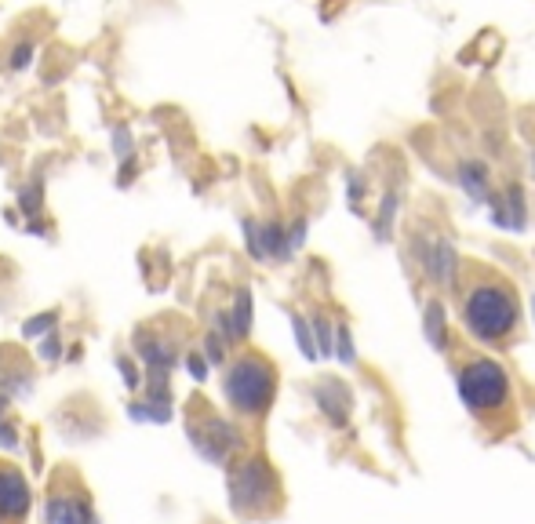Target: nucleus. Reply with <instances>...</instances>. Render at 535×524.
Listing matches in <instances>:
<instances>
[{
  "mask_svg": "<svg viewBox=\"0 0 535 524\" xmlns=\"http://www.w3.org/2000/svg\"><path fill=\"white\" fill-rule=\"evenodd\" d=\"M517 321H521V306H517V295L510 292V284L481 281L466 292L463 324L466 332L481 343H499L506 335H514Z\"/></svg>",
  "mask_w": 535,
  "mask_h": 524,
  "instance_id": "f257e3e1",
  "label": "nucleus"
},
{
  "mask_svg": "<svg viewBox=\"0 0 535 524\" xmlns=\"http://www.w3.org/2000/svg\"><path fill=\"white\" fill-rule=\"evenodd\" d=\"M223 390H226V401L241 415H263L273 404V393H277V372H273V364L266 357L244 353L241 361L230 364Z\"/></svg>",
  "mask_w": 535,
  "mask_h": 524,
  "instance_id": "f03ea898",
  "label": "nucleus"
},
{
  "mask_svg": "<svg viewBox=\"0 0 535 524\" xmlns=\"http://www.w3.org/2000/svg\"><path fill=\"white\" fill-rule=\"evenodd\" d=\"M459 397H463L466 408L477 415L495 412V408H503L506 397H510V375H506L503 364L488 361V357L470 361L463 372H459Z\"/></svg>",
  "mask_w": 535,
  "mask_h": 524,
  "instance_id": "7ed1b4c3",
  "label": "nucleus"
},
{
  "mask_svg": "<svg viewBox=\"0 0 535 524\" xmlns=\"http://www.w3.org/2000/svg\"><path fill=\"white\" fill-rule=\"evenodd\" d=\"M277 477L263 459H248L230 474V503L237 514L255 517L277 506Z\"/></svg>",
  "mask_w": 535,
  "mask_h": 524,
  "instance_id": "20e7f679",
  "label": "nucleus"
},
{
  "mask_svg": "<svg viewBox=\"0 0 535 524\" xmlns=\"http://www.w3.org/2000/svg\"><path fill=\"white\" fill-rule=\"evenodd\" d=\"M48 524H99L91 499L84 492V484H73V477H59V484L48 492V510H44Z\"/></svg>",
  "mask_w": 535,
  "mask_h": 524,
  "instance_id": "39448f33",
  "label": "nucleus"
},
{
  "mask_svg": "<svg viewBox=\"0 0 535 524\" xmlns=\"http://www.w3.org/2000/svg\"><path fill=\"white\" fill-rule=\"evenodd\" d=\"M190 437L197 444V452L212 463H226L230 452L237 448V430L230 423H223L219 415H201V423H190Z\"/></svg>",
  "mask_w": 535,
  "mask_h": 524,
  "instance_id": "423d86ee",
  "label": "nucleus"
},
{
  "mask_svg": "<svg viewBox=\"0 0 535 524\" xmlns=\"http://www.w3.org/2000/svg\"><path fill=\"white\" fill-rule=\"evenodd\" d=\"M30 514V484L11 463H0V524H22Z\"/></svg>",
  "mask_w": 535,
  "mask_h": 524,
  "instance_id": "0eeeda50",
  "label": "nucleus"
},
{
  "mask_svg": "<svg viewBox=\"0 0 535 524\" xmlns=\"http://www.w3.org/2000/svg\"><path fill=\"white\" fill-rule=\"evenodd\" d=\"M419 259H423V270L430 273V281L441 284V288H452L455 270H459V259H455L452 241L437 237V241H430V248H423V252H419Z\"/></svg>",
  "mask_w": 535,
  "mask_h": 524,
  "instance_id": "6e6552de",
  "label": "nucleus"
},
{
  "mask_svg": "<svg viewBox=\"0 0 535 524\" xmlns=\"http://www.w3.org/2000/svg\"><path fill=\"white\" fill-rule=\"evenodd\" d=\"M492 222H495V226H503V230H514V233H521L528 226L525 190H521L517 182H514V186H506V201H495Z\"/></svg>",
  "mask_w": 535,
  "mask_h": 524,
  "instance_id": "1a4fd4ad",
  "label": "nucleus"
},
{
  "mask_svg": "<svg viewBox=\"0 0 535 524\" xmlns=\"http://www.w3.org/2000/svg\"><path fill=\"white\" fill-rule=\"evenodd\" d=\"M317 404H321V412L328 415V423L332 426H343L346 419H350V390H346L343 383H335V379H328V383L317 386Z\"/></svg>",
  "mask_w": 535,
  "mask_h": 524,
  "instance_id": "9d476101",
  "label": "nucleus"
},
{
  "mask_svg": "<svg viewBox=\"0 0 535 524\" xmlns=\"http://www.w3.org/2000/svg\"><path fill=\"white\" fill-rule=\"evenodd\" d=\"M459 186L466 190V197L474 204H488V172L481 161H463L459 164Z\"/></svg>",
  "mask_w": 535,
  "mask_h": 524,
  "instance_id": "9b49d317",
  "label": "nucleus"
},
{
  "mask_svg": "<svg viewBox=\"0 0 535 524\" xmlns=\"http://www.w3.org/2000/svg\"><path fill=\"white\" fill-rule=\"evenodd\" d=\"M426 339H430V346L434 350H445L448 343V328H445V303L441 299H434V303H426Z\"/></svg>",
  "mask_w": 535,
  "mask_h": 524,
  "instance_id": "f8f14e48",
  "label": "nucleus"
},
{
  "mask_svg": "<svg viewBox=\"0 0 535 524\" xmlns=\"http://www.w3.org/2000/svg\"><path fill=\"white\" fill-rule=\"evenodd\" d=\"M233 335L244 339V335L252 332V295L248 292H237V306H233Z\"/></svg>",
  "mask_w": 535,
  "mask_h": 524,
  "instance_id": "ddd939ff",
  "label": "nucleus"
},
{
  "mask_svg": "<svg viewBox=\"0 0 535 524\" xmlns=\"http://www.w3.org/2000/svg\"><path fill=\"white\" fill-rule=\"evenodd\" d=\"M292 328H295V339H299V350H303L310 361L321 357V353H317V339L310 335V321H306V317H292Z\"/></svg>",
  "mask_w": 535,
  "mask_h": 524,
  "instance_id": "4468645a",
  "label": "nucleus"
},
{
  "mask_svg": "<svg viewBox=\"0 0 535 524\" xmlns=\"http://www.w3.org/2000/svg\"><path fill=\"white\" fill-rule=\"evenodd\" d=\"M335 346H339V361L343 364H354L357 353H354V339H350V328L339 324V332H335Z\"/></svg>",
  "mask_w": 535,
  "mask_h": 524,
  "instance_id": "2eb2a0df",
  "label": "nucleus"
},
{
  "mask_svg": "<svg viewBox=\"0 0 535 524\" xmlns=\"http://www.w3.org/2000/svg\"><path fill=\"white\" fill-rule=\"evenodd\" d=\"M313 324H317V353H321V357H332V328H328L321 317Z\"/></svg>",
  "mask_w": 535,
  "mask_h": 524,
  "instance_id": "dca6fc26",
  "label": "nucleus"
},
{
  "mask_svg": "<svg viewBox=\"0 0 535 524\" xmlns=\"http://www.w3.org/2000/svg\"><path fill=\"white\" fill-rule=\"evenodd\" d=\"M19 201H22V208H26V212H37V208H41V186H30V190L19 197Z\"/></svg>",
  "mask_w": 535,
  "mask_h": 524,
  "instance_id": "f3484780",
  "label": "nucleus"
},
{
  "mask_svg": "<svg viewBox=\"0 0 535 524\" xmlns=\"http://www.w3.org/2000/svg\"><path fill=\"white\" fill-rule=\"evenodd\" d=\"M30 55H33L30 44H19V48H15V55H11V66H15V70H22V66H30Z\"/></svg>",
  "mask_w": 535,
  "mask_h": 524,
  "instance_id": "a211bd4d",
  "label": "nucleus"
},
{
  "mask_svg": "<svg viewBox=\"0 0 535 524\" xmlns=\"http://www.w3.org/2000/svg\"><path fill=\"white\" fill-rule=\"evenodd\" d=\"M186 364H190L193 379H204V372H208V364H204L201 357H197V353H193V357H190V361H186Z\"/></svg>",
  "mask_w": 535,
  "mask_h": 524,
  "instance_id": "6ab92c4d",
  "label": "nucleus"
},
{
  "mask_svg": "<svg viewBox=\"0 0 535 524\" xmlns=\"http://www.w3.org/2000/svg\"><path fill=\"white\" fill-rule=\"evenodd\" d=\"M532 310H535V299H532Z\"/></svg>",
  "mask_w": 535,
  "mask_h": 524,
  "instance_id": "aec40b11",
  "label": "nucleus"
},
{
  "mask_svg": "<svg viewBox=\"0 0 535 524\" xmlns=\"http://www.w3.org/2000/svg\"><path fill=\"white\" fill-rule=\"evenodd\" d=\"M532 164H535V157H532Z\"/></svg>",
  "mask_w": 535,
  "mask_h": 524,
  "instance_id": "412c9836",
  "label": "nucleus"
}]
</instances>
